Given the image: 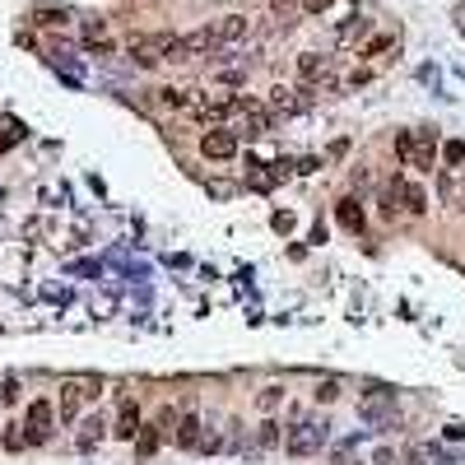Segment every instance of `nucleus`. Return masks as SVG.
Segmentation results:
<instances>
[{
	"mask_svg": "<svg viewBox=\"0 0 465 465\" xmlns=\"http://www.w3.org/2000/svg\"><path fill=\"white\" fill-rule=\"evenodd\" d=\"M391 149H396V158H400L405 168H414V172H433L437 168V130H428V126H418V130H396Z\"/></svg>",
	"mask_w": 465,
	"mask_h": 465,
	"instance_id": "nucleus-1",
	"label": "nucleus"
},
{
	"mask_svg": "<svg viewBox=\"0 0 465 465\" xmlns=\"http://www.w3.org/2000/svg\"><path fill=\"white\" fill-rule=\"evenodd\" d=\"M330 442V418H298L284 428V451L289 456H316Z\"/></svg>",
	"mask_w": 465,
	"mask_h": 465,
	"instance_id": "nucleus-2",
	"label": "nucleus"
},
{
	"mask_svg": "<svg viewBox=\"0 0 465 465\" xmlns=\"http://www.w3.org/2000/svg\"><path fill=\"white\" fill-rule=\"evenodd\" d=\"M172 46H177V33H140V37H130V61L154 70L172 56Z\"/></svg>",
	"mask_w": 465,
	"mask_h": 465,
	"instance_id": "nucleus-3",
	"label": "nucleus"
},
{
	"mask_svg": "<svg viewBox=\"0 0 465 465\" xmlns=\"http://www.w3.org/2000/svg\"><path fill=\"white\" fill-rule=\"evenodd\" d=\"M298 79L303 89H335V61L321 51H303L298 56Z\"/></svg>",
	"mask_w": 465,
	"mask_h": 465,
	"instance_id": "nucleus-4",
	"label": "nucleus"
},
{
	"mask_svg": "<svg viewBox=\"0 0 465 465\" xmlns=\"http://www.w3.org/2000/svg\"><path fill=\"white\" fill-rule=\"evenodd\" d=\"M51 423H56V409H51V400H28V414H24V442L28 447H42L46 437H51Z\"/></svg>",
	"mask_w": 465,
	"mask_h": 465,
	"instance_id": "nucleus-5",
	"label": "nucleus"
},
{
	"mask_svg": "<svg viewBox=\"0 0 465 465\" xmlns=\"http://www.w3.org/2000/svg\"><path fill=\"white\" fill-rule=\"evenodd\" d=\"M98 396H103V382H65L61 387V423H75L79 418V405L84 400H98Z\"/></svg>",
	"mask_w": 465,
	"mask_h": 465,
	"instance_id": "nucleus-6",
	"label": "nucleus"
},
{
	"mask_svg": "<svg viewBox=\"0 0 465 465\" xmlns=\"http://www.w3.org/2000/svg\"><path fill=\"white\" fill-rule=\"evenodd\" d=\"M237 144H242V140L232 135L228 126H214V130H205L201 135V154L210 158V163H223V158L237 154Z\"/></svg>",
	"mask_w": 465,
	"mask_h": 465,
	"instance_id": "nucleus-7",
	"label": "nucleus"
},
{
	"mask_svg": "<svg viewBox=\"0 0 465 465\" xmlns=\"http://www.w3.org/2000/svg\"><path fill=\"white\" fill-rule=\"evenodd\" d=\"M391 191H396V201H400L405 214H414V219L428 214V191H423L418 182H409V177H396V182H391Z\"/></svg>",
	"mask_w": 465,
	"mask_h": 465,
	"instance_id": "nucleus-8",
	"label": "nucleus"
},
{
	"mask_svg": "<svg viewBox=\"0 0 465 465\" xmlns=\"http://www.w3.org/2000/svg\"><path fill=\"white\" fill-rule=\"evenodd\" d=\"M172 442L182 451H201L205 447V418L196 414V409H186V414L177 418V428H172Z\"/></svg>",
	"mask_w": 465,
	"mask_h": 465,
	"instance_id": "nucleus-9",
	"label": "nucleus"
},
{
	"mask_svg": "<svg viewBox=\"0 0 465 465\" xmlns=\"http://www.w3.org/2000/svg\"><path fill=\"white\" fill-rule=\"evenodd\" d=\"M251 33V19H242V15H223V19H214V42H219V51H232V46L242 42Z\"/></svg>",
	"mask_w": 465,
	"mask_h": 465,
	"instance_id": "nucleus-10",
	"label": "nucleus"
},
{
	"mask_svg": "<svg viewBox=\"0 0 465 465\" xmlns=\"http://www.w3.org/2000/svg\"><path fill=\"white\" fill-rule=\"evenodd\" d=\"M228 130L237 140H242V135H247V140H261L265 130H270V112H265L261 103H251L247 112H237V126H228Z\"/></svg>",
	"mask_w": 465,
	"mask_h": 465,
	"instance_id": "nucleus-11",
	"label": "nucleus"
},
{
	"mask_svg": "<svg viewBox=\"0 0 465 465\" xmlns=\"http://www.w3.org/2000/svg\"><path fill=\"white\" fill-rule=\"evenodd\" d=\"M335 219H340V228L354 232V237L368 228V214H363V201H358V196H340V201H335Z\"/></svg>",
	"mask_w": 465,
	"mask_h": 465,
	"instance_id": "nucleus-12",
	"label": "nucleus"
},
{
	"mask_svg": "<svg viewBox=\"0 0 465 465\" xmlns=\"http://www.w3.org/2000/svg\"><path fill=\"white\" fill-rule=\"evenodd\" d=\"M140 409H135V400L130 396H121V409H117V423H112V437H121V442H135L140 437Z\"/></svg>",
	"mask_w": 465,
	"mask_h": 465,
	"instance_id": "nucleus-13",
	"label": "nucleus"
},
{
	"mask_svg": "<svg viewBox=\"0 0 465 465\" xmlns=\"http://www.w3.org/2000/svg\"><path fill=\"white\" fill-rule=\"evenodd\" d=\"M103 437H108V418H103V414H89L84 423H79V433H75V447L79 451H93Z\"/></svg>",
	"mask_w": 465,
	"mask_h": 465,
	"instance_id": "nucleus-14",
	"label": "nucleus"
},
{
	"mask_svg": "<svg viewBox=\"0 0 465 465\" xmlns=\"http://www.w3.org/2000/svg\"><path fill=\"white\" fill-rule=\"evenodd\" d=\"M437 196H442V205L461 210V205H465V182L451 168H442V172H437Z\"/></svg>",
	"mask_w": 465,
	"mask_h": 465,
	"instance_id": "nucleus-15",
	"label": "nucleus"
},
{
	"mask_svg": "<svg viewBox=\"0 0 465 465\" xmlns=\"http://www.w3.org/2000/svg\"><path fill=\"white\" fill-rule=\"evenodd\" d=\"M84 46H89L93 56H108V51H112L108 19H89V24H84Z\"/></svg>",
	"mask_w": 465,
	"mask_h": 465,
	"instance_id": "nucleus-16",
	"label": "nucleus"
},
{
	"mask_svg": "<svg viewBox=\"0 0 465 465\" xmlns=\"http://www.w3.org/2000/svg\"><path fill=\"white\" fill-rule=\"evenodd\" d=\"M256 447H261V451H275V447H284V423H279L275 414H265V423L256 428Z\"/></svg>",
	"mask_w": 465,
	"mask_h": 465,
	"instance_id": "nucleus-17",
	"label": "nucleus"
},
{
	"mask_svg": "<svg viewBox=\"0 0 465 465\" xmlns=\"http://www.w3.org/2000/svg\"><path fill=\"white\" fill-rule=\"evenodd\" d=\"M303 108H307V98H298V89H284V84L270 89V112H303Z\"/></svg>",
	"mask_w": 465,
	"mask_h": 465,
	"instance_id": "nucleus-18",
	"label": "nucleus"
},
{
	"mask_svg": "<svg viewBox=\"0 0 465 465\" xmlns=\"http://www.w3.org/2000/svg\"><path fill=\"white\" fill-rule=\"evenodd\" d=\"M284 400H289V391H284V387H275V382L256 391V409H261V414H275V409H279Z\"/></svg>",
	"mask_w": 465,
	"mask_h": 465,
	"instance_id": "nucleus-19",
	"label": "nucleus"
},
{
	"mask_svg": "<svg viewBox=\"0 0 465 465\" xmlns=\"http://www.w3.org/2000/svg\"><path fill=\"white\" fill-rule=\"evenodd\" d=\"M442 163H447L451 172L465 163V140H442Z\"/></svg>",
	"mask_w": 465,
	"mask_h": 465,
	"instance_id": "nucleus-20",
	"label": "nucleus"
},
{
	"mask_svg": "<svg viewBox=\"0 0 465 465\" xmlns=\"http://www.w3.org/2000/svg\"><path fill=\"white\" fill-rule=\"evenodd\" d=\"M312 400H316V405H335V400H340V382H335V377H326V382H316V391H312Z\"/></svg>",
	"mask_w": 465,
	"mask_h": 465,
	"instance_id": "nucleus-21",
	"label": "nucleus"
},
{
	"mask_svg": "<svg viewBox=\"0 0 465 465\" xmlns=\"http://www.w3.org/2000/svg\"><path fill=\"white\" fill-rule=\"evenodd\" d=\"M158 103L172 108V112H182V108H191V93L186 89H158Z\"/></svg>",
	"mask_w": 465,
	"mask_h": 465,
	"instance_id": "nucleus-22",
	"label": "nucleus"
},
{
	"mask_svg": "<svg viewBox=\"0 0 465 465\" xmlns=\"http://www.w3.org/2000/svg\"><path fill=\"white\" fill-rule=\"evenodd\" d=\"M368 28H372V19L354 15V19H349V24H344V28H340V42L349 46V42H354V37H363V33H368Z\"/></svg>",
	"mask_w": 465,
	"mask_h": 465,
	"instance_id": "nucleus-23",
	"label": "nucleus"
},
{
	"mask_svg": "<svg viewBox=\"0 0 465 465\" xmlns=\"http://www.w3.org/2000/svg\"><path fill=\"white\" fill-rule=\"evenodd\" d=\"M391 46H396V37H387V33H382V37H372V42L363 46V51H358V56H363V61H377V56H382V51H391Z\"/></svg>",
	"mask_w": 465,
	"mask_h": 465,
	"instance_id": "nucleus-24",
	"label": "nucleus"
},
{
	"mask_svg": "<svg viewBox=\"0 0 465 465\" xmlns=\"http://www.w3.org/2000/svg\"><path fill=\"white\" fill-rule=\"evenodd\" d=\"M37 24H42V28H65L70 15H65V10H37Z\"/></svg>",
	"mask_w": 465,
	"mask_h": 465,
	"instance_id": "nucleus-25",
	"label": "nucleus"
},
{
	"mask_svg": "<svg viewBox=\"0 0 465 465\" xmlns=\"http://www.w3.org/2000/svg\"><path fill=\"white\" fill-rule=\"evenodd\" d=\"M19 428H24V423H10V428H5V437H0V442H5V447H10V451H24V447H28Z\"/></svg>",
	"mask_w": 465,
	"mask_h": 465,
	"instance_id": "nucleus-26",
	"label": "nucleus"
},
{
	"mask_svg": "<svg viewBox=\"0 0 465 465\" xmlns=\"http://www.w3.org/2000/svg\"><path fill=\"white\" fill-rule=\"evenodd\" d=\"M0 400H5V405H15V400H19V382H15V377H5V387H0Z\"/></svg>",
	"mask_w": 465,
	"mask_h": 465,
	"instance_id": "nucleus-27",
	"label": "nucleus"
},
{
	"mask_svg": "<svg viewBox=\"0 0 465 465\" xmlns=\"http://www.w3.org/2000/svg\"><path fill=\"white\" fill-rule=\"evenodd\" d=\"M270 223H275V232H294V214H275Z\"/></svg>",
	"mask_w": 465,
	"mask_h": 465,
	"instance_id": "nucleus-28",
	"label": "nucleus"
},
{
	"mask_svg": "<svg viewBox=\"0 0 465 465\" xmlns=\"http://www.w3.org/2000/svg\"><path fill=\"white\" fill-rule=\"evenodd\" d=\"M303 10H307V15H321V10H330V0H303Z\"/></svg>",
	"mask_w": 465,
	"mask_h": 465,
	"instance_id": "nucleus-29",
	"label": "nucleus"
},
{
	"mask_svg": "<svg viewBox=\"0 0 465 465\" xmlns=\"http://www.w3.org/2000/svg\"><path fill=\"white\" fill-rule=\"evenodd\" d=\"M289 5H294V0H275V10H279V15H284V10H289Z\"/></svg>",
	"mask_w": 465,
	"mask_h": 465,
	"instance_id": "nucleus-30",
	"label": "nucleus"
}]
</instances>
